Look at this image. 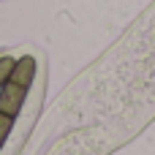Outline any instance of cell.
I'll list each match as a JSON object with an SVG mask.
<instances>
[{
	"instance_id": "obj_1",
	"label": "cell",
	"mask_w": 155,
	"mask_h": 155,
	"mask_svg": "<svg viewBox=\"0 0 155 155\" xmlns=\"http://www.w3.org/2000/svg\"><path fill=\"white\" fill-rule=\"evenodd\" d=\"M27 90H30L27 84L14 82V79H5V84L0 87V112L16 120V114L22 112V106L27 101Z\"/></svg>"
},
{
	"instance_id": "obj_2",
	"label": "cell",
	"mask_w": 155,
	"mask_h": 155,
	"mask_svg": "<svg viewBox=\"0 0 155 155\" xmlns=\"http://www.w3.org/2000/svg\"><path fill=\"white\" fill-rule=\"evenodd\" d=\"M11 131H14V117H8V114L0 112V147L5 144V139H8Z\"/></svg>"
},
{
	"instance_id": "obj_3",
	"label": "cell",
	"mask_w": 155,
	"mask_h": 155,
	"mask_svg": "<svg viewBox=\"0 0 155 155\" xmlns=\"http://www.w3.org/2000/svg\"><path fill=\"white\" fill-rule=\"evenodd\" d=\"M11 68H14V57H0V87L5 84V79H8Z\"/></svg>"
}]
</instances>
